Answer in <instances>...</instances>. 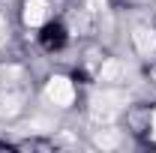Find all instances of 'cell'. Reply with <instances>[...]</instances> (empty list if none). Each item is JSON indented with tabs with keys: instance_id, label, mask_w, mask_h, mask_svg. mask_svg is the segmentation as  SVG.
Listing matches in <instances>:
<instances>
[{
	"instance_id": "7a4b0ae2",
	"label": "cell",
	"mask_w": 156,
	"mask_h": 153,
	"mask_svg": "<svg viewBox=\"0 0 156 153\" xmlns=\"http://www.w3.org/2000/svg\"><path fill=\"white\" fill-rule=\"evenodd\" d=\"M123 108H126V96L114 87H102V93H96L90 102V117L105 126V123H114Z\"/></svg>"
},
{
	"instance_id": "6da1fadb",
	"label": "cell",
	"mask_w": 156,
	"mask_h": 153,
	"mask_svg": "<svg viewBox=\"0 0 156 153\" xmlns=\"http://www.w3.org/2000/svg\"><path fill=\"white\" fill-rule=\"evenodd\" d=\"M27 75L21 66H0V117L21 114L27 102Z\"/></svg>"
},
{
	"instance_id": "ba28073f",
	"label": "cell",
	"mask_w": 156,
	"mask_h": 153,
	"mask_svg": "<svg viewBox=\"0 0 156 153\" xmlns=\"http://www.w3.org/2000/svg\"><path fill=\"white\" fill-rule=\"evenodd\" d=\"M3 39H6V18L0 15V42H3Z\"/></svg>"
},
{
	"instance_id": "52a82bcc",
	"label": "cell",
	"mask_w": 156,
	"mask_h": 153,
	"mask_svg": "<svg viewBox=\"0 0 156 153\" xmlns=\"http://www.w3.org/2000/svg\"><path fill=\"white\" fill-rule=\"evenodd\" d=\"M96 144L99 147H117L120 144V132H117L111 123H105L102 129H96Z\"/></svg>"
},
{
	"instance_id": "3957f363",
	"label": "cell",
	"mask_w": 156,
	"mask_h": 153,
	"mask_svg": "<svg viewBox=\"0 0 156 153\" xmlns=\"http://www.w3.org/2000/svg\"><path fill=\"white\" fill-rule=\"evenodd\" d=\"M45 99L54 105V108H66V105H72V99H75V87H72V81L63 75H54L48 84H45Z\"/></svg>"
},
{
	"instance_id": "277c9868",
	"label": "cell",
	"mask_w": 156,
	"mask_h": 153,
	"mask_svg": "<svg viewBox=\"0 0 156 153\" xmlns=\"http://www.w3.org/2000/svg\"><path fill=\"white\" fill-rule=\"evenodd\" d=\"M129 75H132V69L126 66V60H108V63L99 69V81H102L105 87H117V84H123Z\"/></svg>"
},
{
	"instance_id": "8992f818",
	"label": "cell",
	"mask_w": 156,
	"mask_h": 153,
	"mask_svg": "<svg viewBox=\"0 0 156 153\" xmlns=\"http://www.w3.org/2000/svg\"><path fill=\"white\" fill-rule=\"evenodd\" d=\"M132 42H135L138 54H144V57H150V54L156 51V33L147 30V27H138L135 33H132Z\"/></svg>"
},
{
	"instance_id": "9c48e42d",
	"label": "cell",
	"mask_w": 156,
	"mask_h": 153,
	"mask_svg": "<svg viewBox=\"0 0 156 153\" xmlns=\"http://www.w3.org/2000/svg\"><path fill=\"white\" fill-rule=\"evenodd\" d=\"M153 135H156V114H153Z\"/></svg>"
},
{
	"instance_id": "5b68a950",
	"label": "cell",
	"mask_w": 156,
	"mask_h": 153,
	"mask_svg": "<svg viewBox=\"0 0 156 153\" xmlns=\"http://www.w3.org/2000/svg\"><path fill=\"white\" fill-rule=\"evenodd\" d=\"M48 21V3L45 0H27L24 3V24L30 27H39Z\"/></svg>"
}]
</instances>
